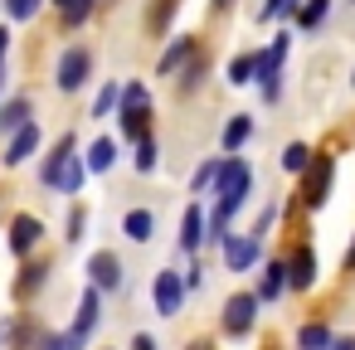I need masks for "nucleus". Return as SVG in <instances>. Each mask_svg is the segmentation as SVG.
Listing matches in <instances>:
<instances>
[{
  "instance_id": "6ab92c4d",
  "label": "nucleus",
  "mask_w": 355,
  "mask_h": 350,
  "mask_svg": "<svg viewBox=\"0 0 355 350\" xmlns=\"http://www.w3.org/2000/svg\"><path fill=\"white\" fill-rule=\"evenodd\" d=\"M83 170H88V166H83L78 156H69V166L59 170V180H54V185H59L64 195H78V185H83Z\"/></svg>"
},
{
  "instance_id": "5701e85b",
  "label": "nucleus",
  "mask_w": 355,
  "mask_h": 350,
  "mask_svg": "<svg viewBox=\"0 0 355 350\" xmlns=\"http://www.w3.org/2000/svg\"><path fill=\"white\" fill-rule=\"evenodd\" d=\"M190 54H195V49H190V40H175V44L166 49V59H161V73H175V69H180Z\"/></svg>"
},
{
  "instance_id": "473e14b6",
  "label": "nucleus",
  "mask_w": 355,
  "mask_h": 350,
  "mask_svg": "<svg viewBox=\"0 0 355 350\" xmlns=\"http://www.w3.org/2000/svg\"><path fill=\"white\" fill-rule=\"evenodd\" d=\"M69 238H83V209L69 214Z\"/></svg>"
},
{
  "instance_id": "a878e982",
  "label": "nucleus",
  "mask_w": 355,
  "mask_h": 350,
  "mask_svg": "<svg viewBox=\"0 0 355 350\" xmlns=\"http://www.w3.org/2000/svg\"><path fill=\"white\" fill-rule=\"evenodd\" d=\"M117 103H122V88H117V83H107V88L98 93V103H93V117H107Z\"/></svg>"
},
{
  "instance_id": "2f4dec72",
  "label": "nucleus",
  "mask_w": 355,
  "mask_h": 350,
  "mask_svg": "<svg viewBox=\"0 0 355 350\" xmlns=\"http://www.w3.org/2000/svg\"><path fill=\"white\" fill-rule=\"evenodd\" d=\"M200 73H205V54L195 49V54H190V64H185V88H195V83H200Z\"/></svg>"
},
{
  "instance_id": "4c0bfd02",
  "label": "nucleus",
  "mask_w": 355,
  "mask_h": 350,
  "mask_svg": "<svg viewBox=\"0 0 355 350\" xmlns=\"http://www.w3.org/2000/svg\"><path fill=\"white\" fill-rule=\"evenodd\" d=\"M224 6H234V0H214V10H224Z\"/></svg>"
},
{
  "instance_id": "2eb2a0df",
  "label": "nucleus",
  "mask_w": 355,
  "mask_h": 350,
  "mask_svg": "<svg viewBox=\"0 0 355 350\" xmlns=\"http://www.w3.org/2000/svg\"><path fill=\"white\" fill-rule=\"evenodd\" d=\"M20 127H30V98H10L6 107H0V132H20Z\"/></svg>"
},
{
  "instance_id": "6e6552de",
  "label": "nucleus",
  "mask_w": 355,
  "mask_h": 350,
  "mask_svg": "<svg viewBox=\"0 0 355 350\" xmlns=\"http://www.w3.org/2000/svg\"><path fill=\"white\" fill-rule=\"evenodd\" d=\"M40 234H44V224H40L35 214H20V219L10 224V248H15V253L25 258V253H30V248L40 243Z\"/></svg>"
},
{
  "instance_id": "9b49d317",
  "label": "nucleus",
  "mask_w": 355,
  "mask_h": 350,
  "mask_svg": "<svg viewBox=\"0 0 355 350\" xmlns=\"http://www.w3.org/2000/svg\"><path fill=\"white\" fill-rule=\"evenodd\" d=\"M287 282H292V287H311V282H316V253H311V248H297V253H292Z\"/></svg>"
},
{
  "instance_id": "f257e3e1",
  "label": "nucleus",
  "mask_w": 355,
  "mask_h": 350,
  "mask_svg": "<svg viewBox=\"0 0 355 350\" xmlns=\"http://www.w3.org/2000/svg\"><path fill=\"white\" fill-rule=\"evenodd\" d=\"M331 175H336V161H331V156H316V161L306 166V175H302V200H306L311 209L326 204V195H331Z\"/></svg>"
},
{
  "instance_id": "b1692460",
  "label": "nucleus",
  "mask_w": 355,
  "mask_h": 350,
  "mask_svg": "<svg viewBox=\"0 0 355 350\" xmlns=\"http://www.w3.org/2000/svg\"><path fill=\"white\" fill-rule=\"evenodd\" d=\"M326 10H331V0H306V6L297 10V25H302V30H311V25H321V15H326Z\"/></svg>"
},
{
  "instance_id": "f704fd0d",
  "label": "nucleus",
  "mask_w": 355,
  "mask_h": 350,
  "mask_svg": "<svg viewBox=\"0 0 355 350\" xmlns=\"http://www.w3.org/2000/svg\"><path fill=\"white\" fill-rule=\"evenodd\" d=\"M6 49H10V30H0V64H6Z\"/></svg>"
},
{
  "instance_id": "423d86ee",
  "label": "nucleus",
  "mask_w": 355,
  "mask_h": 350,
  "mask_svg": "<svg viewBox=\"0 0 355 350\" xmlns=\"http://www.w3.org/2000/svg\"><path fill=\"white\" fill-rule=\"evenodd\" d=\"M253 263H258V238H253V234L224 243V268H229V272H248Z\"/></svg>"
},
{
  "instance_id": "0eeeda50",
  "label": "nucleus",
  "mask_w": 355,
  "mask_h": 350,
  "mask_svg": "<svg viewBox=\"0 0 355 350\" xmlns=\"http://www.w3.org/2000/svg\"><path fill=\"white\" fill-rule=\"evenodd\" d=\"M35 151H40V122L20 127V132L10 137V146H6V166H20V161H30Z\"/></svg>"
},
{
  "instance_id": "f8f14e48",
  "label": "nucleus",
  "mask_w": 355,
  "mask_h": 350,
  "mask_svg": "<svg viewBox=\"0 0 355 350\" xmlns=\"http://www.w3.org/2000/svg\"><path fill=\"white\" fill-rule=\"evenodd\" d=\"M122 234H127L132 243H146V238L156 234V214H151V209H132V214L122 219Z\"/></svg>"
},
{
  "instance_id": "e433bc0d",
  "label": "nucleus",
  "mask_w": 355,
  "mask_h": 350,
  "mask_svg": "<svg viewBox=\"0 0 355 350\" xmlns=\"http://www.w3.org/2000/svg\"><path fill=\"white\" fill-rule=\"evenodd\" d=\"M345 268H355V243H350V253H345Z\"/></svg>"
},
{
  "instance_id": "dca6fc26",
  "label": "nucleus",
  "mask_w": 355,
  "mask_h": 350,
  "mask_svg": "<svg viewBox=\"0 0 355 350\" xmlns=\"http://www.w3.org/2000/svg\"><path fill=\"white\" fill-rule=\"evenodd\" d=\"M248 137H253V122H248V117H243V112H234V117H229V127H224V137H219V141H224V151H229V156H234V151H239V146H243V141H248Z\"/></svg>"
},
{
  "instance_id": "393cba45",
  "label": "nucleus",
  "mask_w": 355,
  "mask_h": 350,
  "mask_svg": "<svg viewBox=\"0 0 355 350\" xmlns=\"http://www.w3.org/2000/svg\"><path fill=\"white\" fill-rule=\"evenodd\" d=\"M40 6H44V0H6V15L10 20H35Z\"/></svg>"
},
{
  "instance_id": "39448f33",
  "label": "nucleus",
  "mask_w": 355,
  "mask_h": 350,
  "mask_svg": "<svg viewBox=\"0 0 355 350\" xmlns=\"http://www.w3.org/2000/svg\"><path fill=\"white\" fill-rule=\"evenodd\" d=\"M180 301H185V282H180V272H161V277H156V311H161V316H175Z\"/></svg>"
},
{
  "instance_id": "58836bf2",
  "label": "nucleus",
  "mask_w": 355,
  "mask_h": 350,
  "mask_svg": "<svg viewBox=\"0 0 355 350\" xmlns=\"http://www.w3.org/2000/svg\"><path fill=\"white\" fill-rule=\"evenodd\" d=\"M0 88H6V73H0Z\"/></svg>"
},
{
  "instance_id": "7c9ffc66",
  "label": "nucleus",
  "mask_w": 355,
  "mask_h": 350,
  "mask_svg": "<svg viewBox=\"0 0 355 350\" xmlns=\"http://www.w3.org/2000/svg\"><path fill=\"white\" fill-rule=\"evenodd\" d=\"M297 10V0H268L263 6V20H282V15H292Z\"/></svg>"
},
{
  "instance_id": "7ed1b4c3",
  "label": "nucleus",
  "mask_w": 355,
  "mask_h": 350,
  "mask_svg": "<svg viewBox=\"0 0 355 350\" xmlns=\"http://www.w3.org/2000/svg\"><path fill=\"white\" fill-rule=\"evenodd\" d=\"M253 316H258V297H253V292H239V297L224 301V331H229V335H243V331L253 326Z\"/></svg>"
},
{
  "instance_id": "f3484780",
  "label": "nucleus",
  "mask_w": 355,
  "mask_h": 350,
  "mask_svg": "<svg viewBox=\"0 0 355 350\" xmlns=\"http://www.w3.org/2000/svg\"><path fill=\"white\" fill-rule=\"evenodd\" d=\"M112 161H117V141L112 137H98L93 151H88V170H112Z\"/></svg>"
},
{
  "instance_id": "4be33fe9",
  "label": "nucleus",
  "mask_w": 355,
  "mask_h": 350,
  "mask_svg": "<svg viewBox=\"0 0 355 350\" xmlns=\"http://www.w3.org/2000/svg\"><path fill=\"white\" fill-rule=\"evenodd\" d=\"M146 103H151L146 83H127L122 88V112H146Z\"/></svg>"
},
{
  "instance_id": "f03ea898",
  "label": "nucleus",
  "mask_w": 355,
  "mask_h": 350,
  "mask_svg": "<svg viewBox=\"0 0 355 350\" xmlns=\"http://www.w3.org/2000/svg\"><path fill=\"white\" fill-rule=\"evenodd\" d=\"M88 69H93V54H88V49H69V54L59 59V88H64V93H78V88L88 83Z\"/></svg>"
},
{
  "instance_id": "1a4fd4ad",
  "label": "nucleus",
  "mask_w": 355,
  "mask_h": 350,
  "mask_svg": "<svg viewBox=\"0 0 355 350\" xmlns=\"http://www.w3.org/2000/svg\"><path fill=\"white\" fill-rule=\"evenodd\" d=\"M69 156H78V141H73V137H64V141H59V146L44 156V166H40V180H44V185H54V180H59V170L69 166Z\"/></svg>"
},
{
  "instance_id": "bb28decb",
  "label": "nucleus",
  "mask_w": 355,
  "mask_h": 350,
  "mask_svg": "<svg viewBox=\"0 0 355 350\" xmlns=\"http://www.w3.org/2000/svg\"><path fill=\"white\" fill-rule=\"evenodd\" d=\"M219 166H224V161H205V166L195 170V180H190V195H200V190H209V180H219Z\"/></svg>"
},
{
  "instance_id": "cd10ccee",
  "label": "nucleus",
  "mask_w": 355,
  "mask_h": 350,
  "mask_svg": "<svg viewBox=\"0 0 355 350\" xmlns=\"http://www.w3.org/2000/svg\"><path fill=\"white\" fill-rule=\"evenodd\" d=\"M88 15H93V0H64V20L69 25H83Z\"/></svg>"
},
{
  "instance_id": "aec40b11",
  "label": "nucleus",
  "mask_w": 355,
  "mask_h": 350,
  "mask_svg": "<svg viewBox=\"0 0 355 350\" xmlns=\"http://www.w3.org/2000/svg\"><path fill=\"white\" fill-rule=\"evenodd\" d=\"M311 161H316V156H311V151H306L302 141H292V146L282 151V166H287L292 175H306V166H311Z\"/></svg>"
},
{
  "instance_id": "c756f323",
  "label": "nucleus",
  "mask_w": 355,
  "mask_h": 350,
  "mask_svg": "<svg viewBox=\"0 0 355 350\" xmlns=\"http://www.w3.org/2000/svg\"><path fill=\"white\" fill-rule=\"evenodd\" d=\"M272 224H277V204H268V209H263V214H258V224H253V238H258V243H263V238H268V229H272Z\"/></svg>"
},
{
  "instance_id": "20e7f679",
  "label": "nucleus",
  "mask_w": 355,
  "mask_h": 350,
  "mask_svg": "<svg viewBox=\"0 0 355 350\" xmlns=\"http://www.w3.org/2000/svg\"><path fill=\"white\" fill-rule=\"evenodd\" d=\"M88 272H93V287H98V292H107V287L117 292V287H122V258H117V253H93V258H88Z\"/></svg>"
},
{
  "instance_id": "c9c22d12",
  "label": "nucleus",
  "mask_w": 355,
  "mask_h": 350,
  "mask_svg": "<svg viewBox=\"0 0 355 350\" xmlns=\"http://www.w3.org/2000/svg\"><path fill=\"white\" fill-rule=\"evenodd\" d=\"M331 350H355V335H345V340H336Z\"/></svg>"
},
{
  "instance_id": "9d476101",
  "label": "nucleus",
  "mask_w": 355,
  "mask_h": 350,
  "mask_svg": "<svg viewBox=\"0 0 355 350\" xmlns=\"http://www.w3.org/2000/svg\"><path fill=\"white\" fill-rule=\"evenodd\" d=\"M205 229H209V224H205V214L190 204V209H185V219H180V248H185V253H195L200 243H209V238H205Z\"/></svg>"
},
{
  "instance_id": "ddd939ff",
  "label": "nucleus",
  "mask_w": 355,
  "mask_h": 350,
  "mask_svg": "<svg viewBox=\"0 0 355 350\" xmlns=\"http://www.w3.org/2000/svg\"><path fill=\"white\" fill-rule=\"evenodd\" d=\"M282 287H287V263H268L263 277H258V292H253V297H258V301H272Z\"/></svg>"
},
{
  "instance_id": "72a5a7b5",
  "label": "nucleus",
  "mask_w": 355,
  "mask_h": 350,
  "mask_svg": "<svg viewBox=\"0 0 355 350\" xmlns=\"http://www.w3.org/2000/svg\"><path fill=\"white\" fill-rule=\"evenodd\" d=\"M132 350H156V335H137V340H132Z\"/></svg>"
},
{
  "instance_id": "4468645a",
  "label": "nucleus",
  "mask_w": 355,
  "mask_h": 350,
  "mask_svg": "<svg viewBox=\"0 0 355 350\" xmlns=\"http://www.w3.org/2000/svg\"><path fill=\"white\" fill-rule=\"evenodd\" d=\"M98 316H103V311H98V287H88V292L78 297V321H73V335H83V340H88V331L98 326Z\"/></svg>"
},
{
  "instance_id": "412c9836",
  "label": "nucleus",
  "mask_w": 355,
  "mask_h": 350,
  "mask_svg": "<svg viewBox=\"0 0 355 350\" xmlns=\"http://www.w3.org/2000/svg\"><path fill=\"white\" fill-rule=\"evenodd\" d=\"M248 78H258V54H239L229 64V83H248Z\"/></svg>"
},
{
  "instance_id": "a211bd4d",
  "label": "nucleus",
  "mask_w": 355,
  "mask_h": 350,
  "mask_svg": "<svg viewBox=\"0 0 355 350\" xmlns=\"http://www.w3.org/2000/svg\"><path fill=\"white\" fill-rule=\"evenodd\" d=\"M297 345H302V350H331L336 340H331V331H326L321 321H311V326L297 331Z\"/></svg>"
},
{
  "instance_id": "c85d7f7f",
  "label": "nucleus",
  "mask_w": 355,
  "mask_h": 350,
  "mask_svg": "<svg viewBox=\"0 0 355 350\" xmlns=\"http://www.w3.org/2000/svg\"><path fill=\"white\" fill-rule=\"evenodd\" d=\"M156 156H161V146H156V137H146V141L137 146V170H151V166H156Z\"/></svg>"
}]
</instances>
